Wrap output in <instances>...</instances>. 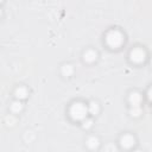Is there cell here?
Segmentation results:
<instances>
[{
	"label": "cell",
	"mask_w": 152,
	"mask_h": 152,
	"mask_svg": "<svg viewBox=\"0 0 152 152\" xmlns=\"http://www.w3.org/2000/svg\"><path fill=\"white\" fill-rule=\"evenodd\" d=\"M23 108H24V104H23V102L20 100H14L10 104V109H11V112L13 114H19L23 110Z\"/></svg>",
	"instance_id": "8fae6325"
},
{
	"label": "cell",
	"mask_w": 152,
	"mask_h": 152,
	"mask_svg": "<svg viewBox=\"0 0 152 152\" xmlns=\"http://www.w3.org/2000/svg\"><path fill=\"white\" fill-rule=\"evenodd\" d=\"M128 103L131 107H141L142 103V95L141 93L133 90L128 94Z\"/></svg>",
	"instance_id": "5b68a950"
},
{
	"label": "cell",
	"mask_w": 152,
	"mask_h": 152,
	"mask_svg": "<svg viewBox=\"0 0 152 152\" xmlns=\"http://www.w3.org/2000/svg\"><path fill=\"white\" fill-rule=\"evenodd\" d=\"M142 114V108L141 107H131L129 108V115L131 116H134V118H138Z\"/></svg>",
	"instance_id": "4fadbf2b"
},
{
	"label": "cell",
	"mask_w": 152,
	"mask_h": 152,
	"mask_svg": "<svg viewBox=\"0 0 152 152\" xmlns=\"http://www.w3.org/2000/svg\"><path fill=\"white\" fill-rule=\"evenodd\" d=\"M133 152H144V151H142V150H140V148H137V150H134Z\"/></svg>",
	"instance_id": "9a60e30c"
},
{
	"label": "cell",
	"mask_w": 152,
	"mask_h": 152,
	"mask_svg": "<svg viewBox=\"0 0 152 152\" xmlns=\"http://www.w3.org/2000/svg\"><path fill=\"white\" fill-rule=\"evenodd\" d=\"M97 51L94 49H88L83 52V59L86 63H94L97 59Z\"/></svg>",
	"instance_id": "8992f818"
},
{
	"label": "cell",
	"mask_w": 152,
	"mask_h": 152,
	"mask_svg": "<svg viewBox=\"0 0 152 152\" xmlns=\"http://www.w3.org/2000/svg\"><path fill=\"white\" fill-rule=\"evenodd\" d=\"M129 59L133 63L140 64V63L145 62V59H146V51L142 48H139V46L133 48L129 51Z\"/></svg>",
	"instance_id": "3957f363"
},
{
	"label": "cell",
	"mask_w": 152,
	"mask_h": 152,
	"mask_svg": "<svg viewBox=\"0 0 152 152\" xmlns=\"http://www.w3.org/2000/svg\"><path fill=\"white\" fill-rule=\"evenodd\" d=\"M116 151V147L114 144H108L106 146V152H115Z\"/></svg>",
	"instance_id": "5bb4252c"
},
{
	"label": "cell",
	"mask_w": 152,
	"mask_h": 152,
	"mask_svg": "<svg viewBox=\"0 0 152 152\" xmlns=\"http://www.w3.org/2000/svg\"><path fill=\"white\" fill-rule=\"evenodd\" d=\"M87 109H88V114H90L91 116H96L100 112V104L97 101L91 100L87 103Z\"/></svg>",
	"instance_id": "ba28073f"
},
{
	"label": "cell",
	"mask_w": 152,
	"mask_h": 152,
	"mask_svg": "<svg viewBox=\"0 0 152 152\" xmlns=\"http://www.w3.org/2000/svg\"><path fill=\"white\" fill-rule=\"evenodd\" d=\"M75 69H74V65L70 64V63H64L62 66H61V74L64 76V77H70L72 74H74Z\"/></svg>",
	"instance_id": "30bf717a"
},
{
	"label": "cell",
	"mask_w": 152,
	"mask_h": 152,
	"mask_svg": "<svg viewBox=\"0 0 152 152\" xmlns=\"http://www.w3.org/2000/svg\"><path fill=\"white\" fill-rule=\"evenodd\" d=\"M120 146L122 147V148H125V150H129V148H132L134 145H135V142H137V140H135V137L133 135V134H129V133H126V134H122L121 137H120Z\"/></svg>",
	"instance_id": "277c9868"
},
{
	"label": "cell",
	"mask_w": 152,
	"mask_h": 152,
	"mask_svg": "<svg viewBox=\"0 0 152 152\" xmlns=\"http://www.w3.org/2000/svg\"><path fill=\"white\" fill-rule=\"evenodd\" d=\"M86 145H87V147L89 150H96L100 146V139L97 137H95V135H90V137L87 138Z\"/></svg>",
	"instance_id": "9c48e42d"
},
{
	"label": "cell",
	"mask_w": 152,
	"mask_h": 152,
	"mask_svg": "<svg viewBox=\"0 0 152 152\" xmlns=\"http://www.w3.org/2000/svg\"><path fill=\"white\" fill-rule=\"evenodd\" d=\"M124 42H125V37L122 32H120L119 30H110L106 34V44L112 49L120 48Z\"/></svg>",
	"instance_id": "7a4b0ae2"
},
{
	"label": "cell",
	"mask_w": 152,
	"mask_h": 152,
	"mask_svg": "<svg viewBox=\"0 0 152 152\" xmlns=\"http://www.w3.org/2000/svg\"><path fill=\"white\" fill-rule=\"evenodd\" d=\"M1 15H2V11L0 10V18H1Z\"/></svg>",
	"instance_id": "2e32d148"
},
{
	"label": "cell",
	"mask_w": 152,
	"mask_h": 152,
	"mask_svg": "<svg viewBox=\"0 0 152 152\" xmlns=\"http://www.w3.org/2000/svg\"><path fill=\"white\" fill-rule=\"evenodd\" d=\"M1 4H2V1H0V5H1Z\"/></svg>",
	"instance_id": "e0dca14e"
},
{
	"label": "cell",
	"mask_w": 152,
	"mask_h": 152,
	"mask_svg": "<svg viewBox=\"0 0 152 152\" xmlns=\"http://www.w3.org/2000/svg\"><path fill=\"white\" fill-rule=\"evenodd\" d=\"M69 114L71 116L72 120L75 121H82L83 119H86L88 116V109H87V104L82 101H76L74 102L70 108H69Z\"/></svg>",
	"instance_id": "6da1fadb"
},
{
	"label": "cell",
	"mask_w": 152,
	"mask_h": 152,
	"mask_svg": "<svg viewBox=\"0 0 152 152\" xmlns=\"http://www.w3.org/2000/svg\"><path fill=\"white\" fill-rule=\"evenodd\" d=\"M81 122H82V127H83L84 129H89V128H91L93 125H94L93 118H89V116H87L86 119H83Z\"/></svg>",
	"instance_id": "7c38bea8"
},
{
	"label": "cell",
	"mask_w": 152,
	"mask_h": 152,
	"mask_svg": "<svg viewBox=\"0 0 152 152\" xmlns=\"http://www.w3.org/2000/svg\"><path fill=\"white\" fill-rule=\"evenodd\" d=\"M14 96H15L17 100H20V101L24 100V99H26L28 96V89H27V87H25V86L17 87L15 90H14Z\"/></svg>",
	"instance_id": "52a82bcc"
}]
</instances>
